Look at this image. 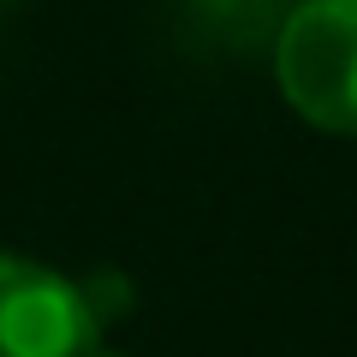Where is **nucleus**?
Instances as JSON below:
<instances>
[{
    "mask_svg": "<svg viewBox=\"0 0 357 357\" xmlns=\"http://www.w3.org/2000/svg\"><path fill=\"white\" fill-rule=\"evenodd\" d=\"M96 328L102 316L77 280L0 250V357H89Z\"/></svg>",
    "mask_w": 357,
    "mask_h": 357,
    "instance_id": "2",
    "label": "nucleus"
},
{
    "mask_svg": "<svg viewBox=\"0 0 357 357\" xmlns=\"http://www.w3.org/2000/svg\"><path fill=\"white\" fill-rule=\"evenodd\" d=\"M274 77L316 131L357 137V0H298L274 30Z\"/></svg>",
    "mask_w": 357,
    "mask_h": 357,
    "instance_id": "1",
    "label": "nucleus"
},
{
    "mask_svg": "<svg viewBox=\"0 0 357 357\" xmlns=\"http://www.w3.org/2000/svg\"><path fill=\"white\" fill-rule=\"evenodd\" d=\"M191 6H203V13H220V18H238V13H256L262 0H191Z\"/></svg>",
    "mask_w": 357,
    "mask_h": 357,
    "instance_id": "3",
    "label": "nucleus"
},
{
    "mask_svg": "<svg viewBox=\"0 0 357 357\" xmlns=\"http://www.w3.org/2000/svg\"><path fill=\"white\" fill-rule=\"evenodd\" d=\"M89 357H107V351H89Z\"/></svg>",
    "mask_w": 357,
    "mask_h": 357,
    "instance_id": "4",
    "label": "nucleus"
}]
</instances>
